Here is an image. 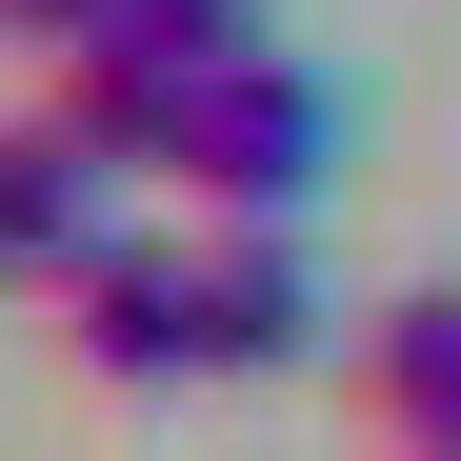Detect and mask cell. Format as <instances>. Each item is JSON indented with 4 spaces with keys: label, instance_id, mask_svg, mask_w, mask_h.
I'll return each mask as SVG.
<instances>
[{
    "label": "cell",
    "instance_id": "1",
    "mask_svg": "<svg viewBox=\"0 0 461 461\" xmlns=\"http://www.w3.org/2000/svg\"><path fill=\"white\" fill-rule=\"evenodd\" d=\"M341 181V81H321V60H221V81H201V121H181V201L201 221H301V201H321Z\"/></svg>",
    "mask_w": 461,
    "mask_h": 461
},
{
    "label": "cell",
    "instance_id": "2",
    "mask_svg": "<svg viewBox=\"0 0 461 461\" xmlns=\"http://www.w3.org/2000/svg\"><path fill=\"white\" fill-rule=\"evenodd\" d=\"M60 361H81L101 402H181V381H221V341H201V241H101L81 281H60Z\"/></svg>",
    "mask_w": 461,
    "mask_h": 461
},
{
    "label": "cell",
    "instance_id": "3",
    "mask_svg": "<svg viewBox=\"0 0 461 461\" xmlns=\"http://www.w3.org/2000/svg\"><path fill=\"white\" fill-rule=\"evenodd\" d=\"M121 201H140V181H121L101 140L60 121V101H21V121H0V281H41V301H60L101 241H140Z\"/></svg>",
    "mask_w": 461,
    "mask_h": 461
},
{
    "label": "cell",
    "instance_id": "4",
    "mask_svg": "<svg viewBox=\"0 0 461 461\" xmlns=\"http://www.w3.org/2000/svg\"><path fill=\"white\" fill-rule=\"evenodd\" d=\"M341 402L381 461H461V281H402L341 321Z\"/></svg>",
    "mask_w": 461,
    "mask_h": 461
},
{
    "label": "cell",
    "instance_id": "5",
    "mask_svg": "<svg viewBox=\"0 0 461 461\" xmlns=\"http://www.w3.org/2000/svg\"><path fill=\"white\" fill-rule=\"evenodd\" d=\"M201 341H221V381L341 361V301H321V261H301V221H201Z\"/></svg>",
    "mask_w": 461,
    "mask_h": 461
},
{
    "label": "cell",
    "instance_id": "6",
    "mask_svg": "<svg viewBox=\"0 0 461 461\" xmlns=\"http://www.w3.org/2000/svg\"><path fill=\"white\" fill-rule=\"evenodd\" d=\"M81 21H101V0H0V41H21V60H60Z\"/></svg>",
    "mask_w": 461,
    "mask_h": 461
}]
</instances>
